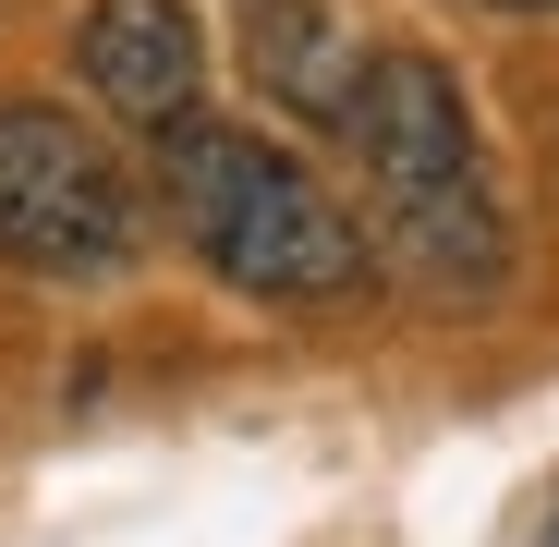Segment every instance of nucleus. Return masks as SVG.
Returning <instances> with one entry per match:
<instances>
[{
  "label": "nucleus",
  "instance_id": "obj_3",
  "mask_svg": "<svg viewBox=\"0 0 559 547\" xmlns=\"http://www.w3.org/2000/svg\"><path fill=\"white\" fill-rule=\"evenodd\" d=\"M0 267L25 281H122L134 267V182L61 110H0Z\"/></svg>",
  "mask_w": 559,
  "mask_h": 547
},
{
  "label": "nucleus",
  "instance_id": "obj_5",
  "mask_svg": "<svg viewBox=\"0 0 559 547\" xmlns=\"http://www.w3.org/2000/svg\"><path fill=\"white\" fill-rule=\"evenodd\" d=\"M255 61H267V85L293 110H317V122H341V98H353V37L329 25V0H255Z\"/></svg>",
  "mask_w": 559,
  "mask_h": 547
},
{
  "label": "nucleus",
  "instance_id": "obj_6",
  "mask_svg": "<svg viewBox=\"0 0 559 547\" xmlns=\"http://www.w3.org/2000/svg\"><path fill=\"white\" fill-rule=\"evenodd\" d=\"M499 13H559V0H499Z\"/></svg>",
  "mask_w": 559,
  "mask_h": 547
},
{
  "label": "nucleus",
  "instance_id": "obj_2",
  "mask_svg": "<svg viewBox=\"0 0 559 547\" xmlns=\"http://www.w3.org/2000/svg\"><path fill=\"white\" fill-rule=\"evenodd\" d=\"M158 182H170V219L195 231V255L219 267L231 293H255V305H341V293H365L353 219H341L267 134L170 122V170H158Z\"/></svg>",
  "mask_w": 559,
  "mask_h": 547
},
{
  "label": "nucleus",
  "instance_id": "obj_1",
  "mask_svg": "<svg viewBox=\"0 0 559 547\" xmlns=\"http://www.w3.org/2000/svg\"><path fill=\"white\" fill-rule=\"evenodd\" d=\"M341 146L378 195V231L414 281L438 293H499L511 267V219H499V182H487V146H475V110L462 85L426 61V49H378L341 98Z\"/></svg>",
  "mask_w": 559,
  "mask_h": 547
},
{
  "label": "nucleus",
  "instance_id": "obj_4",
  "mask_svg": "<svg viewBox=\"0 0 559 547\" xmlns=\"http://www.w3.org/2000/svg\"><path fill=\"white\" fill-rule=\"evenodd\" d=\"M73 73L98 85V98L146 134L195 122V85H207V37L182 0H98V13L73 25Z\"/></svg>",
  "mask_w": 559,
  "mask_h": 547
}]
</instances>
